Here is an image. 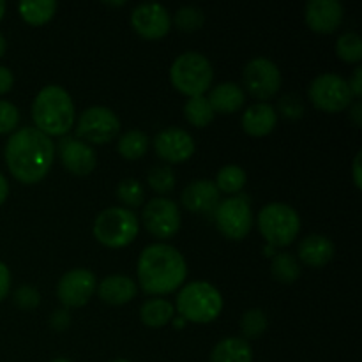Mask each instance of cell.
<instances>
[{
    "instance_id": "obj_23",
    "label": "cell",
    "mask_w": 362,
    "mask_h": 362,
    "mask_svg": "<svg viewBox=\"0 0 362 362\" xmlns=\"http://www.w3.org/2000/svg\"><path fill=\"white\" fill-rule=\"evenodd\" d=\"M253 350L243 338H225L212 349L211 362H251Z\"/></svg>"
},
{
    "instance_id": "obj_29",
    "label": "cell",
    "mask_w": 362,
    "mask_h": 362,
    "mask_svg": "<svg viewBox=\"0 0 362 362\" xmlns=\"http://www.w3.org/2000/svg\"><path fill=\"white\" fill-rule=\"evenodd\" d=\"M247 175L240 166L237 165H226L223 166L218 172V177H216V187L219 189V193L226 194H237L239 191H243V187L246 186Z\"/></svg>"
},
{
    "instance_id": "obj_16",
    "label": "cell",
    "mask_w": 362,
    "mask_h": 362,
    "mask_svg": "<svg viewBox=\"0 0 362 362\" xmlns=\"http://www.w3.org/2000/svg\"><path fill=\"white\" fill-rule=\"evenodd\" d=\"M57 148H59L62 165L74 175H88L95 168L98 158H95L94 148L88 144H85V141H81L80 138L62 136Z\"/></svg>"
},
{
    "instance_id": "obj_5",
    "label": "cell",
    "mask_w": 362,
    "mask_h": 362,
    "mask_svg": "<svg viewBox=\"0 0 362 362\" xmlns=\"http://www.w3.org/2000/svg\"><path fill=\"white\" fill-rule=\"evenodd\" d=\"M214 71L205 55L198 52H186L173 60L170 67V80L179 92L187 98L204 95L211 87Z\"/></svg>"
},
{
    "instance_id": "obj_1",
    "label": "cell",
    "mask_w": 362,
    "mask_h": 362,
    "mask_svg": "<svg viewBox=\"0 0 362 362\" xmlns=\"http://www.w3.org/2000/svg\"><path fill=\"white\" fill-rule=\"evenodd\" d=\"M55 159V145L35 127H21L6 145V165L21 184H35L48 175Z\"/></svg>"
},
{
    "instance_id": "obj_25",
    "label": "cell",
    "mask_w": 362,
    "mask_h": 362,
    "mask_svg": "<svg viewBox=\"0 0 362 362\" xmlns=\"http://www.w3.org/2000/svg\"><path fill=\"white\" fill-rule=\"evenodd\" d=\"M21 18L30 25H45L55 16V0H25L18 6Z\"/></svg>"
},
{
    "instance_id": "obj_41",
    "label": "cell",
    "mask_w": 362,
    "mask_h": 362,
    "mask_svg": "<svg viewBox=\"0 0 362 362\" xmlns=\"http://www.w3.org/2000/svg\"><path fill=\"white\" fill-rule=\"evenodd\" d=\"M13 83H14L13 73H11L7 67L0 66V95L7 94V92L13 88Z\"/></svg>"
},
{
    "instance_id": "obj_31",
    "label": "cell",
    "mask_w": 362,
    "mask_h": 362,
    "mask_svg": "<svg viewBox=\"0 0 362 362\" xmlns=\"http://www.w3.org/2000/svg\"><path fill=\"white\" fill-rule=\"evenodd\" d=\"M267 329V315L262 310H247L240 318V331L244 339H257Z\"/></svg>"
},
{
    "instance_id": "obj_39",
    "label": "cell",
    "mask_w": 362,
    "mask_h": 362,
    "mask_svg": "<svg viewBox=\"0 0 362 362\" xmlns=\"http://www.w3.org/2000/svg\"><path fill=\"white\" fill-rule=\"evenodd\" d=\"M11 288V272L4 262H0V303L9 296Z\"/></svg>"
},
{
    "instance_id": "obj_28",
    "label": "cell",
    "mask_w": 362,
    "mask_h": 362,
    "mask_svg": "<svg viewBox=\"0 0 362 362\" xmlns=\"http://www.w3.org/2000/svg\"><path fill=\"white\" fill-rule=\"evenodd\" d=\"M271 272L276 281L283 283V285H292L299 279L300 265L296 257H292L290 253H278L272 257Z\"/></svg>"
},
{
    "instance_id": "obj_49",
    "label": "cell",
    "mask_w": 362,
    "mask_h": 362,
    "mask_svg": "<svg viewBox=\"0 0 362 362\" xmlns=\"http://www.w3.org/2000/svg\"><path fill=\"white\" fill-rule=\"evenodd\" d=\"M112 362H131V361H127V359H117V361H112Z\"/></svg>"
},
{
    "instance_id": "obj_36",
    "label": "cell",
    "mask_w": 362,
    "mask_h": 362,
    "mask_svg": "<svg viewBox=\"0 0 362 362\" xmlns=\"http://www.w3.org/2000/svg\"><path fill=\"white\" fill-rule=\"evenodd\" d=\"M13 300L20 310L28 311V310H34V308H37L39 304H41V296H39V292L35 288L23 285V286H18V288L14 290Z\"/></svg>"
},
{
    "instance_id": "obj_2",
    "label": "cell",
    "mask_w": 362,
    "mask_h": 362,
    "mask_svg": "<svg viewBox=\"0 0 362 362\" xmlns=\"http://www.w3.org/2000/svg\"><path fill=\"white\" fill-rule=\"evenodd\" d=\"M136 272L144 292L151 296H166L175 292L186 281L187 265L177 247L158 243L141 251Z\"/></svg>"
},
{
    "instance_id": "obj_11",
    "label": "cell",
    "mask_w": 362,
    "mask_h": 362,
    "mask_svg": "<svg viewBox=\"0 0 362 362\" xmlns=\"http://www.w3.org/2000/svg\"><path fill=\"white\" fill-rule=\"evenodd\" d=\"M244 85L257 99H271L281 88V71L267 57H257L244 67Z\"/></svg>"
},
{
    "instance_id": "obj_21",
    "label": "cell",
    "mask_w": 362,
    "mask_h": 362,
    "mask_svg": "<svg viewBox=\"0 0 362 362\" xmlns=\"http://www.w3.org/2000/svg\"><path fill=\"white\" fill-rule=\"evenodd\" d=\"M99 299L112 306H122L136 297V283L122 274H112L103 279L98 286Z\"/></svg>"
},
{
    "instance_id": "obj_9",
    "label": "cell",
    "mask_w": 362,
    "mask_h": 362,
    "mask_svg": "<svg viewBox=\"0 0 362 362\" xmlns=\"http://www.w3.org/2000/svg\"><path fill=\"white\" fill-rule=\"evenodd\" d=\"M216 225L219 232L232 240H240L251 232L253 226V212L247 197H230L226 200L219 202L214 211Z\"/></svg>"
},
{
    "instance_id": "obj_19",
    "label": "cell",
    "mask_w": 362,
    "mask_h": 362,
    "mask_svg": "<svg viewBox=\"0 0 362 362\" xmlns=\"http://www.w3.org/2000/svg\"><path fill=\"white\" fill-rule=\"evenodd\" d=\"M334 244L329 237L313 233L299 244V258L308 267H324L334 258Z\"/></svg>"
},
{
    "instance_id": "obj_44",
    "label": "cell",
    "mask_w": 362,
    "mask_h": 362,
    "mask_svg": "<svg viewBox=\"0 0 362 362\" xmlns=\"http://www.w3.org/2000/svg\"><path fill=\"white\" fill-rule=\"evenodd\" d=\"M7 194H9V184H7L6 177H4L2 173H0V205H2L4 202H6Z\"/></svg>"
},
{
    "instance_id": "obj_46",
    "label": "cell",
    "mask_w": 362,
    "mask_h": 362,
    "mask_svg": "<svg viewBox=\"0 0 362 362\" xmlns=\"http://www.w3.org/2000/svg\"><path fill=\"white\" fill-rule=\"evenodd\" d=\"M4 14H6V2H4V0H0V20L4 18Z\"/></svg>"
},
{
    "instance_id": "obj_42",
    "label": "cell",
    "mask_w": 362,
    "mask_h": 362,
    "mask_svg": "<svg viewBox=\"0 0 362 362\" xmlns=\"http://www.w3.org/2000/svg\"><path fill=\"white\" fill-rule=\"evenodd\" d=\"M361 159H362V152H357L356 159H354V166H352V173H354V184H356L357 189L362 187V179H361Z\"/></svg>"
},
{
    "instance_id": "obj_4",
    "label": "cell",
    "mask_w": 362,
    "mask_h": 362,
    "mask_svg": "<svg viewBox=\"0 0 362 362\" xmlns=\"http://www.w3.org/2000/svg\"><path fill=\"white\" fill-rule=\"evenodd\" d=\"M175 306L184 320L193 324H209L221 313L223 297L211 283L193 281L180 288Z\"/></svg>"
},
{
    "instance_id": "obj_43",
    "label": "cell",
    "mask_w": 362,
    "mask_h": 362,
    "mask_svg": "<svg viewBox=\"0 0 362 362\" xmlns=\"http://www.w3.org/2000/svg\"><path fill=\"white\" fill-rule=\"evenodd\" d=\"M350 117H352V120L357 124V126H361L362 124V103L361 101H357L356 105L352 106V110H350Z\"/></svg>"
},
{
    "instance_id": "obj_26",
    "label": "cell",
    "mask_w": 362,
    "mask_h": 362,
    "mask_svg": "<svg viewBox=\"0 0 362 362\" xmlns=\"http://www.w3.org/2000/svg\"><path fill=\"white\" fill-rule=\"evenodd\" d=\"M148 140L147 134L140 129H131L126 131L122 136L119 138V144H117V151L122 156L124 159H140L144 158L145 152L148 151Z\"/></svg>"
},
{
    "instance_id": "obj_18",
    "label": "cell",
    "mask_w": 362,
    "mask_h": 362,
    "mask_svg": "<svg viewBox=\"0 0 362 362\" xmlns=\"http://www.w3.org/2000/svg\"><path fill=\"white\" fill-rule=\"evenodd\" d=\"M182 205L187 211L197 212V214L214 212L219 205V189L209 179L194 180L184 187Z\"/></svg>"
},
{
    "instance_id": "obj_47",
    "label": "cell",
    "mask_w": 362,
    "mask_h": 362,
    "mask_svg": "<svg viewBox=\"0 0 362 362\" xmlns=\"http://www.w3.org/2000/svg\"><path fill=\"white\" fill-rule=\"evenodd\" d=\"M184 322H186V320H184V318H180V320H179V318H177V320H175V327H182Z\"/></svg>"
},
{
    "instance_id": "obj_32",
    "label": "cell",
    "mask_w": 362,
    "mask_h": 362,
    "mask_svg": "<svg viewBox=\"0 0 362 362\" xmlns=\"http://www.w3.org/2000/svg\"><path fill=\"white\" fill-rule=\"evenodd\" d=\"M173 23L182 32H197L205 23V14L197 6H184L177 9L173 16Z\"/></svg>"
},
{
    "instance_id": "obj_34",
    "label": "cell",
    "mask_w": 362,
    "mask_h": 362,
    "mask_svg": "<svg viewBox=\"0 0 362 362\" xmlns=\"http://www.w3.org/2000/svg\"><path fill=\"white\" fill-rule=\"evenodd\" d=\"M147 182L156 193L166 194L175 187L177 177L170 166H156L151 170V173L147 175Z\"/></svg>"
},
{
    "instance_id": "obj_3",
    "label": "cell",
    "mask_w": 362,
    "mask_h": 362,
    "mask_svg": "<svg viewBox=\"0 0 362 362\" xmlns=\"http://www.w3.org/2000/svg\"><path fill=\"white\" fill-rule=\"evenodd\" d=\"M35 129L46 136H66L74 126V103L69 92L59 85H46L32 103Z\"/></svg>"
},
{
    "instance_id": "obj_14",
    "label": "cell",
    "mask_w": 362,
    "mask_h": 362,
    "mask_svg": "<svg viewBox=\"0 0 362 362\" xmlns=\"http://www.w3.org/2000/svg\"><path fill=\"white\" fill-rule=\"evenodd\" d=\"M131 25L145 39L165 37L172 27V18L168 9L161 4L145 2L140 4L131 13Z\"/></svg>"
},
{
    "instance_id": "obj_15",
    "label": "cell",
    "mask_w": 362,
    "mask_h": 362,
    "mask_svg": "<svg viewBox=\"0 0 362 362\" xmlns=\"http://www.w3.org/2000/svg\"><path fill=\"white\" fill-rule=\"evenodd\" d=\"M194 140L180 127H166L154 136V151L168 163H184L194 154Z\"/></svg>"
},
{
    "instance_id": "obj_7",
    "label": "cell",
    "mask_w": 362,
    "mask_h": 362,
    "mask_svg": "<svg viewBox=\"0 0 362 362\" xmlns=\"http://www.w3.org/2000/svg\"><path fill=\"white\" fill-rule=\"evenodd\" d=\"M258 230L272 247H285L297 239L300 218L286 204H269L258 212Z\"/></svg>"
},
{
    "instance_id": "obj_45",
    "label": "cell",
    "mask_w": 362,
    "mask_h": 362,
    "mask_svg": "<svg viewBox=\"0 0 362 362\" xmlns=\"http://www.w3.org/2000/svg\"><path fill=\"white\" fill-rule=\"evenodd\" d=\"M6 48H7V45H6V37H4V35L0 34V59H2L4 53H6Z\"/></svg>"
},
{
    "instance_id": "obj_20",
    "label": "cell",
    "mask_w": 362,
    "mask_h": 362,
    "mask_svg": "<svg viewBox=\"0 0 362 362\" xmlns=\"http://www.w3.org/2000/svg\"><path fill=\"white\" fill-rule=\"evenodd\" d=\"M278 122L276 108L269 103H255L244 112L243 129L251 136H265L271 133Z\"/></svg>"
},
{
    "instance_id": "obj_33",
    "label": "cell",
    "mask_w": 362,
    "mask_h": 362,
    "mask_svg": "<svg viewBox=\"0 0 362 362\" xmlns=\"http://www.w3.org/2000/svg\"><path fill=\"white\" fill-rule=\"evenodd\" d=\"M117 198L127 207H140L145 200V189L136 179H124L117 186Z\"/></svg>"
},
{
    "instance_id": "obj_17",
    "label": "cell",
    "mask_w": 362,
    "mask_h": 362,
    "mask_svg": "<svg viewBox=\"0 0 362 362\" xmlns=\"http://www.w3.org/2000/svg\"><path fill=\"white\" fill-rule=\"evenodd\" d=\"M343 16L345 11L338 0H311L304 11L308 27L318 34H332L338 30L343 23Z\"/></svg>"
},
{
    "instance_id": "obj_38",
    "label": "cell",
    "mask_w": 362,
    "mask_h": 362,
    "mask_svg": "<svg viewBox=\"0 0 362 362\" xmlns=\"http://www.w3.org/2000/svg\"><path fill=\"white\" fill-rule=\"evenodd\" d=\"M69 324H71V315L69 311L64 310V308L55 310L52 313V317H49V325H52L55 331H64V329L69 327Z\"/></svg>"
},
{
    "instance_id": "obj_13",
    "label": "cell",
    "mask_w": 362,
    "mask_h": 362,
    "mask_svg": "<svg viewBox=\"0 0 362 362\" xmlns=\"http://www.w3.org/2000/svg\"><path fill=\"white\" fill-rule=\"evenodd\" d=\"M95 276L88 269H71L57 285L59 300L67 308H80L90 300L95 290Z\"/></svg>"
},
{
    "instance_id": "obj_6",
    "label": "cell",
    "mask_w": 362,
    "mask_h": 362,
    "mask_svg": "<svg viewBox=\"0 0 362 362\" xmlns=\"http://www.w3.org/2000/svg\"><path fill=\"white\" fill-rule=\"evenodd\" d=\"M140 232L136 214L126 207H108L94 221L95 240L106 247H124L133 243Z\"/></svg>"
},
{
    "instance_id": "obj_48",
    "label": "cell",
    "mask_w": 362,
    "mask_h": 362,
    "mask_svg": "<svg viewBox=\"0 0 362 362\" xmlns=\"http://www.w3.org/2000/svg\"><path fill=\"white\" fill-rule=\"evenodd\" d=\"M52 362H71L69 359H62V357H59V359H53Z\"/></svg>"
},
{
    "instance_id": "obj_24",
    "label": "cell",
    "mask_w": 362,
    "mask_h": 362,
    "mask_svg": "<svg viewBox=\"0 0 362 362\" xmlns=\"http://www.w3.org/2000/svg\"><path fill=\"white\" fill-rule=\"evenodd\" d=\"M173 313H175V308L172 306V303H168L166 299H159V297L145 300L140 308L141 322L152 329L165 327L173 318Z\"/></svg>"
},
{
    "instance_id": "obj_40",
    "label": "cell",
    "mask_w": 362,
    "mask_h": 362,
    "mask_svg": "<svg viewBox=\"0 0 362 362\" xmlns=\"http://www.w3.org/2000/svg\"><path fill=\"white\" fill-rule=\"evenodd\" d=\"M350 92H352L354 98H361L362 95V67H356L354 69L352 78L349 81Z\"/></svg>"
},
{
    "instance_id": "obj_10",
    "label": "cell",
    "mask_w": 362,
    "mask_h": 362,
    "mask_svg": "<svg viewBox=\"0 0 362 362\" xmlns=\"http://www.w3.org/2000/svg\"><path fill=\"white\" fill-rule=\"evenodd\" d=\"M120 120L106 106H90L80 115L76 124V134L85 144H108L119 134Z\"/></svg>"
},
{
    "instance_id": "obj_35",
    "label": "cell",
    "mask_w": 362,
    "mask_h": 362,
    "mask_svg": "<svg viewBox=\"0 0 362 362\" xmlns=\"http://www.w3.org/2000/svg\"><path fill=\"white\" fill-rule=\"evenodd\" d=\"M278 110L285 119L297 120L304 115V101L297 94H286L279 99Z\"/></svg>"
},
{
    "instance_id": "obj_22",
    "label": "cell",
    "mask_w": 362,
    "mask_h": 362,
    "mask_svg": "<svg viewBox=\"0 0 362 362\" xmlns=\"http://www.w3.org/2000/svg\"><path fill=\"white\" fill-rule=\"evenodd\" d=\"M209 105L214 110V113H233L240 110V106L246 101L244 90L233 81H225V83L216 85L209 94Z\"/></svg>"
},
{
    "instance_id": "obj_27",
    "label": "cell",
    "mask_w": 362,
    "mask_h": 362,
    "mask_svg": "<svg viewBox=\"0 0 362 362\" xmlns=\"http://www.w3.org/2000/svg\"><path fill=\"white\" fill-rule=\"evenodd\" d=\"M214 110L211 108L209 99L205 95L189 98L184 105V117L194 127H207L214 120Z\"/></svg>"
},
{
    "instance_id": "obj_8",
    "label": "cell",
    "mask_w": 362,
    "mask_h": 362,
    "mask_svg": "<svg viewBox=\"0 0 362 362\" xmlns=\"http://www.w3.org/2000/svg\"><path fill=\"white\" fill-rule=\"evenodd\" d=\"M308 95L315 108L327 113L343 112L349 108L354 99L349 81L334 73H324L315 78L310 85Z\"/></svg>"
},
{
    "instance_id": "obj_30",
    "label": "cell",
    "mask_w": 362,
    "mask_h": 362,
    "mask_svg": "<svg viewBox=\"0 0 362 362\" xmlns=\"http://www.w3.org/2000/svg\"><path fill=\"white\" fill-rule=\"evenodd\" d=\"M336 53L343 62L357 64L362 59V39L357 32H345L336 42Z\"/></svg>"
},
{
    "instance_id": "obj_12",
    "label": "cell",
    "mask_w": 362,
    "mask_h": 362,
    "mask_svg": "<svg viewBox=\"0 0 362 362\" xmlns=\"http://www.w3.org/2000/svg\"><path fill=\"white\" fill-rule=\"evenodd\" d=\"M141 221L148 233L158 239H170L179 232L182 218L175 202L170 198H152L144 207Z\"/></svg>"
},
{
    "instance_id": "obj_37",
    "label": "cell",
    "mask_w": 362,
    "mask_h": 362,
    "mask_svg": "<svg viewBox=\"0 0 362 362\" xmlns=\"http://www.w3.org/2000/svg\"><path fill=\"white\" fill-rule=\"evenodd\" d=\"M18 122H20V112H18L16 106L13 103L0 99V134L16 129Z\"/></svg>"
}]
</instances>
